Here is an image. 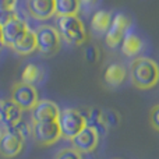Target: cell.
Here are the masks:
<instances>
[{
  "instance_id": "603a6c76",
  "label": "cell",
  "mask_w": 159,
  "mask_h": 159,
  "mask_svg": "<svg viewBox=\"0 0 159 159\" xmlns=\"http://www.w3.org/2000/svg\"><path fill=\"white\" fill-rule=\"evenodd\" d=\"M149 124L155 131L159 133V103L149 110Z\"/></svg>"
},
{
  "instance_id": "9c48e42d",
  "label": "cell",
  "mask_w": 159,
  "mask_h": 159,
  "mask_svg": "<svg viewBox=\"0 0 159 159\" xmlns=\"http://www.w3.org/2000/svg\"><path fill=\"white\" fill-rule=\"evenodd\" d=\"M24 110L13 101H0V130H11L22 120Z\"/></svg>"
},
{
  "instance_id": "ba28073f",
  "label": "cell",
  "mask_w": 159,
  "mask_h": 159,
  "mask_svg": "<svg viewBox=\"0 0 159 159\" xmlns=\"http://www.w3.org/2000/svg\"><path fill=\"white\" fill-rule=\"evenodd\" d=\"M24 138L14 129L3 131L0 135V155L6 159L16 158L24 148Z\"/></svg>"
},
{
  "instance_id": "277c9868",
  "label": "cell",
  "mask_w": 159,
  "mask_h": 159,
  "mask_svg": "<svg viewBox=\"0 0 159 159\" xmlns=\"http://www.w3.org/2000/svg\"><path fill=\"white\" fill-rule=\"evenodd\" d=\"M38 52L43 56H53L61 46V38L57 30L50 25H41L35 31Z\"/></svg>"
},
{
  "instance_id": "5bb4252c",
  "label": "cell",
  "mask_w": 159,
  "mask_h": 159,
  "mask_svg": "<svg viewBox=\"0 0 159 159\" xmlns=\"http://www.w3.org/2000/svg\"><path fill=\"white\" fill-rule=\"evenodd\" d=\"M84 117H85L87 127L93 129L99 134V137L106 134L107 124L105 121V115L102 109H99V107H91V109H88L87 115H84Z\"/></svg>"
},
{
  "instance_id": "4fadbf2b",
  "label": "cell",
  "mask_w": 159,
  "mask_h": 159,
  "mask_svg": "<svg viewBox=\"0 0 159 159\" xmlns=\"http://www.w3.org/2000/svg\"><path fill=\"white\" fill-rule=\"evenodd\" d=\"M27 10L38 21H45L56 16L55 0H27Z\"/></svg>"
},
{
  "instance_id": "f546056e",
  "label": "cell",
  "mask_w": 159,
  "mask_h": 159,
  "mask_svg": "<svg viewBox=\"0 0 159 159\" xmlns=\"http://www.w3.org/2000/svg\"><path fill=\"white\" fill-rule=\"evenodd\" d=\"M3 134V131H2V130H0V135H2Z\"/></svg>"
},
{
  "instance_id": "4316f807",
  "label": "cell",
  "mask_w": 159,
  "mask_h": 159,
  "mask_svg": "<svg viewBox=\"0 0 159 159\" xmlns=\"http://www.w3.org/2000/svg\"><path fill=\"white\" fill-rule=\"evenodd\" d=\"M17 0H0V8L4 10H16Z\"/></svg>"
},
{
  "instance_id": "83f0119b",
  "label": "cell",
  "mask_w": 159,
  "mask_h": 159,
  "mask_svg": "<svg viewBox=\"0 0 159 159\" xmlns=\"http://www.w3.org/2000/svg\"><path fill=\"white\" fill-rule=\"evenodd\" d=\"M96 3H98V0H80V6L84 7L85 10H91L92 7H95Z\"/></svg>"
},
{
  "instance_id": "e0dca14e",
  "label": "cell",
  "mask_w": 159,
  "mask_h": 159,
  "mask_svg": "<svg viewBox=\"0 0 159 159\" xmlns=\"http://www.w3.org/2000/svg\"><path fill=\"white\" fill-rule=\"evenodd\" d=\"M143 39L135 34H126V36L121 41V52L127 57H134L143 50Z\"/></svg>"
},
{
  "instance_id": "484cf974",
  "label": "cell",
  "mask_w": 159,
  "mask_h": 159,
  "mask_svg": "<svg viewBox=\"0 0 159 159\" xmlns=\"http://www.w3.org/2000/svg\"><path fill=\"white\" fill-rule=\"evenodd\" d=\"M17 17L16 10H4V8H0V27L6 25L8 21Z\"/></svg>"
},
{
  "instance_id": "d4e9b609",
  "label": "cell",
  "mask_w": 159,
  "mask_h": 159,
  "mask_svg": "<svg viewBox=\"0 0 159 159\" xmlns=\"http://www.w3.org/2000/svg\"><path fill=\"white\" fill-rule=\"evenodd\" d=\"M14 130H16V131L18 133V134L24 138V140H25V138H28L31 134H32V127H31L30 124H27L25 121H22V120L20 121L16 127H14Z\"/></svg>"
},
{
  "instance_id": "2e32d148",
  "label": "cell",
  "mask_w": 159,
  "mask_h": 159,
  "mask_svg": "<svg viewBox=\"0 0 159 159\" xmlns=\"http://www.w3.org/2000/svg\"><path fill=\"white\" fill-rule=\"evenodd\" d=\"M11 49L20 56H28L31 53L36 52L38 50V46H36V35L34 31H28L16 45L11 46Z\"/></svg>"
},
{
  "instance_id": "44dd1931",
  "label": "cell",
  "mask_w": 159,
  "mask_h": 159,
  "mask_svg": "<svg viewBox=\"0 0 159 159\" xmlns=\"http://www.w3.org/2000/svg\"><path fill=\"white\" fill-rule=\"evenodd\" d=\"M103 115H105V121L107 124V129H115L120 124L121 121V116L119 112L113 109H107V110H103Z\"/></svg>"
},
{
  "instance_id": "8fae6325",
  "label": "cell",
  "mask_w": 159,
  "mask_h": 159,
  "mask_svg": "<svg viewBox=\"0 0 159 159\" xmlns=\"http://www.w3.org/2000/svg\"><path fill=\"white\" fill-rule=\"evenodd\" d=\"M71 141V145L80 154H89L96 149L99 144V134L91 127H85Z\"/></svg>"
},
{
  "instance_id": "d6986e66",
  "label": "cell",
  "mask_w": 159,
  "mask_h": 159,
  "mask_svg": "<svg viewBox=\"0 0 159 159\" xmlns=\"http://www.w3.org/2000/svg\"><path fill=\"white\" fill-rule=\"evenodd\" d=\"M56 16H78L80 13V0H55Z\"/></svg>"
},
{
  "instance_id": "5b68a950",
  "label": "cell",
  "mask_w": 159,
  "mask_h": 159,
  "mask_svg": "<svg viewBox=\"0 0 159 159\" xmlns=\"http://www.w3.org/2000/svg\"><path fill=\"white\" fill-rule=\"evenodd\" d=\"M32 137L36 144L42 147L53 145L61 138V131L56 121H38L32 123Z\"/></svg>"
},
{
  "instance_id": "f1b7e54d",
  "label": "cell",
  "mask_w": 159,
  "mask_h": 159,
  "mask_svg": "<svg viewBox=\"0 0 159 159\" xmlns=\"http://www.w3.org/2000/svg\"><path fill=\"white\" fill-rule=\"evenodd\" d=\"M0 45H3V34H2V27H0Z\"/></svg>"
},
{
  "instance_id": "7c38bea8",
  "label": "cell",
  "mask_w": 159,
  "mask_h": 159,
  "mask_svg": "<svg viewBox=\"0 0 159 159\" xmlns=\"http://www.w3.org/2000/svg\"><path fill=\"white\" fill-rule=\"evenodd\" d=\"M60 115V109L59 106L52 101L48 99H42L39 101L31 110V119L32 123H38V121H56Z\"/></svg>"
},
{
  "instance_id": "30bf717a",
  "label": "cell",
  "mask_w": 159,
  "mask_h": 159,
  "mask_svg": "<svg viewBox=\"0 0 159 159\" xmlns=\"http://www.w3.org/2000/svg\"><path fill=\"white\" fill-rule=\"evenodd\" d=\"M30 31L27 22L24 20L14 17L11 21H8L6 25L2 27V34H3V45L6 46H13L16 45L25 34Z\"/></svg>"
},
{
  "instance_id": "3957f363",
  "label": "cell",
  "mask_w": 159,
  "mask_h": 159,
  "mask_svg": "<svg viewBox=\"0 0 159 159\" xmlns=\"http://www.w3.org/2000/svg\"><path fill=\"white\" fill-rule=\"evenodd\" d=\"M57 123L60 127L61 137L66 138V140H73L81 130L87 127L82 112H80L77 109H71V107L60 110Z\"/></svg>"
},
{
  "instance_id": "cb8c5ba5",
  "label": "cell",
  "mask_w": 159,
  "mask_h": 159,
  "mask_svg": "<svg viewBox=\"0 0 159 159\" xmlns=\"http://www.w3.org/2000/svg\"><path fill=\"white\" fill-rule=\"evenodd\" d=\"M85 59H87L89 63H96L99 59V49L95 45H88L87 49H85Z\"/></svg>"
},
{
  "instance_id": "7a4b0ae2",
  "label": "cell",
  "mask_w": 159,
  "mask_h": 159,
  "mask_svg": "<svg viewBox=\"0 0 159 159\" xmlns=\"http://www.w3.org/2000/svg\"><path fill=\"white\" fill-rule=\"evenodd\" d=\"M56 30L63 41L71 45H84L88 38L85 25L78 16H61L56 20Z\"/></svg>"
},
{
  "instance_id": "ffe728a7",
  "label": "cell",
  "mask_w": 159,
  "mask_h": 159,
  "mask_svg": "<svg viewBox=\"0 0 159 159\" xmlns=\"http://www.w3.org/2000/svg\"><path fill=\"white\" fill-rule=\"evenodd\" d=\"M41 78H42V71L35 64H28V66H25L21 73V82L28 84V85L36 84L38 81H41Z\"/></svg>"
},
{
  "instance_id": "6da1fadb",
  "label": "cell",
  "mask_w": 159,
  "mask_h": 159,
  "mask_svg": "<svg viewBox=\"0 0 159 159\" xmlns=\"http://www.w3.org/2000/svg\"><path fill=\"white\" fill-rule=\"evenodd\" d=\"M131 82L138 89H151L159 82V66L149 57H137L130 66Z\"/></svg>"
},
{
  "instance_id": "7402d4cb",
  "label": "cell",
  "mask_w": 159,
  "mask_h": 159,
  "mask_svg": "<svg viewBox=\"0 0 159 159\" xmlns=\"http://www.w3.org/2000/svg\"><path fill=\"white\" fill-rule=\"evenodd\" d=\"M55 159H82L81 154L78 151H75L74 148H64L56 155Z\"/></svg>"
},
{
  "instance_id": "ac0fdd59",
  "label": "cell",
  "mask_w": 159,
  "mask_h": 159,
  "mask_svg": "<svg viewBox=\"0 0 159 159\" xmlns=\"http://www.w3.org/2000/svg\"><path fill=\"white\" fill-rule=\"evenodd\" d=\"M110 22H112V14L109 11L99 10L92 16L91 20V28L93 30V32L96 34H106V31L109 30Z\"/></svg>"
},
{
  "instance_id": "52a82bcc",
  "label": "cell",
  "mask_w": 159,
  "mask_h": 159,
  "mask_svg": "<svg viewBox=\"0 0 159 159\" xmlns=\"http://www.w3.org/2000/svg\"><path fill=\"white\" fill-rule=\"evenodd\" d=\"M10 101H13L16 105H18L22 110H32V107L39 102L38 91L35 89L34 85L18 82L11 89Z\"/></svg>"
},
{
  "instance_id": "9a60e30c",
  "label": "cell",
  "mask_w": 159,
  "mask_h": 159,
  "mask_svg": "<svg viewBox=\"0 0 159 159\" xmlns=\"http://www.w3.org/2000/svg\"><path fill=\"white\" fill-rule=\"evenodd\" d=\"M127 77V71L124 69V66H121L120 63H113L109 64L105 70V82H106L109 87H119L124 82V80Z\"/></svg>"
},
{
  "instance_id": "8992f818",
  "label": "cell",
  "mask_w": 159,
  "mask_h": 159,
  "mask_svg": "<svg viewBox=\"0 0 159 159\" xmlns=\"http://www.w3.org/2000/svg\"><path fill=\"white\" fill-rule=\"evenodd\" d=\"M131 27V20L126 14H116L112 17L109 30L105 34V42L109 48H117L121 43L123 38L126 36L129 28Z\"/></svg>"
}]
</instances>
